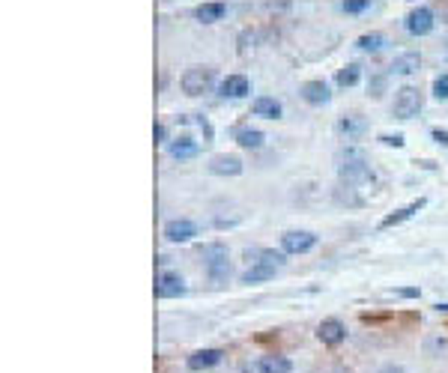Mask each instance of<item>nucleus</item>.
I'll return each mask as SVG.
<instances>
[{"label":"nucleus","instance_id":"nucleus-1","mask_svg":"<svg viewBox=\"0 0 448 373\" xmlns=\"http://www.w3.org/2000/svg\"><path fill=\"white\" fill-rule=\"evenodd\" d=\"M338 177H341V182H347V185H361V182L374 179V170H370L365 155H361L356 146H350V150L338 152Z\"/></svg>","mask_w":448,"mask_h":373},{"label":"nucleus","instance_id":"nucleus-2","mask_svg":"<svg viewBox=\"0 0 448 373\" xmlns=\"http://www.w3.org/2000/svg\"><path fill=\"white\" fill-rule=\"evenodd\" d=\"M201 257H203V266H206V275L215 287L227 284L230 278V263H227V248L221 242H212V245H203L201 248Z\"/></svg>","mask_w":448,"mask_h":373},{"label":"nucleus","instance_id":"nucleus-3","mask_svg":"<svg viewBox=\"0 0 448 373\" xmlns=\"http://www.w3.org/2000/svg\"><path fill=\"white\" fill-rule=\"evenodd\" d=\"M179 84H183L186 96H203V93H210V87L215 84V69H210V66H192V69H186V72H183Z\"/></svg>","mask_w":448,"mask_h":373},{"label":"nucleus","instance_id":"nucleus-4","mask_svg":"<svg viewBox=\"0 0 448 373\" xmlns=\"http://www.w3.org/2000/svg\"><path fill=\"white\" fill-rule=\"evenodd\" d=\"M421 105H425V96H421L418 87H401V90L394 93L392 114L398 120H412V117H418Z\"/></svg>","mask_w":448,"mask_h":373},{"label":"nucleus","instance_id":"nucleus-5","mask_svg":"<svg viewBox=\"0 0 448 373\" xmlns=\"http://www.w3.org/2000/svg\"><path fill=\"white\" fill-rule=\"evenodd\" d=\"M314 245H317V236L311 230H287L281 236L284 254H308Z\"/></svg>","mask_w":448,"mask_h":373},{"label":"nucleus","instance_id":"nucleus-6","mask_svg":"<svg viewBox=\"0 0 448 373\" xmlns=\"http://www.w3.org/2000/svg\"><path fill=\"white\" fill-rule=\"evenodd\" d=\"M434 10L430 6H416L410 15H407V30L412 36H427L430 30H434Z\"/></svg>","mask_w":448,"mask_h":373},{"label":"nucleus","instance_id":"nucleus-7","mask_svg":"<svg viewBox=\"0 0 448 373\" xmlns=\"http://www.w3.org/2000/svg\"><path fill=\"white\" fill-rule=\"evenodd\" d=\"M156 296L159 299H179L186 296V281L174 272H161L156 278Z\"/></svg>","mask_w":448,"mask_h":373},{"label":"nucleus","instance_id":"nucleus-8","mask_svg":"<svg viewBox=\"0 0 448 373\" xmlns=\"http://www.w3.org/2000/svg\"><path fill=\"white\" fill-rule=\"evenodd\" d=\"M427 206V197H418V201H412V203H407V206H401V210H394L392 215H385V218L380 221V230H389V227H398V224H403V221H410L412 215H418L421 210Z\"/></svg>","mask_w":448,"mask_h":373},{"label":"nucleus","instance_id":"nucleus-9","mask_svg":"<svg viewBox=\"0 0 448 373\" xmlns=\"http://www.w3.org/2000/svg\"><path fill=\"white\" fill-rule=\"evenodd\" d=\"M317 337H320L323 346H338V343H344V337H347V326H344L341 319H323V323L317 326Z\"/></svg>","mask_w":448,"mask_h":373},{"label":"nucleus","instance_id":"nucleus-10","mask_svg":"<svg viewBox=\"0 0 448 373\" xmlns=\"http://www.w3.org/2000/svg\"><path fill=\"white\" fill-rule=\"evenodd\" d=\"M197 236V224L188 218H174L165 224V239L168 242H192Z\"/></svg>","mask_w":448,"mask_h":373},{"label":"nucleus","instance_id":"nucleus-11","mask_svg":"<svg viewBox=\"0 0 448 373\" xmlns=\"http://www.w3.org/2000/svg\"><path fill=\"white\" fill-rule=\"evenodd\" d=\"M210 173H215V177H239L243 173V159L239 155H212Z\"/></svg>","mask_w":448,"mask_h":373},{"label":"nucleus","instance_id":"nucleus-12","mask_svg":"<svg viewBox=\"0 0 448 373\" xmlns=\"http://www.w3.org/2000/svg\"><path fill=\"white\" fill-rule=\"evenodd\" d=\"M421 69V54L418 51H407V54H398L392 60V66H389V75H401V78H407V75H416Z\"/></svg>","mask_w":448,"mask_h":373},{"label":"nucleus","instance_id":"nucleus-13","mask_svg":"<svg viewBox=\"0 0 448 373\" xmlns=\"http://www.w3.org/2000/svg\"><path fill=\"white\" fill-rule=\"evenodd\" d=\"M219 90H221L224 99H245L248 93H251V84H248L245 75H227Z\"/></svg>","mask_w":448,"mask_h":373},{"label":"nucleus","instance_id":"nucleus-14","mask_svg":"<svg viewBox=\"0 0 448 373\" xmlns=\"http://www.w3.org/2000/svg\"><path fill=\"white\" fill-rule=\"evenodd\" d=\"M365 132H368V120L365 117L350 114V117H341L338 120V135L347 137V141H359Z\"/></svg>","mask_w":448,"mask_h":373},{"label":"nucleus","instance_id":"nucleus-15","mask_svg":"<svg viewBox=\"0 0 448 373\" xmlns=\"http://www.w3.org/2000/svg\"><path fill=\"white\" fill-rule=\"evenodd\" d=\"M299 93H302V99L308 102V105H326V102L332 99L329 84H326V81H305Z\"/></svg>","mask_w":448,"mask_h":373},{"label":"nucleus","instance_id":"nucleus-16","mask_svg":"<svg viewBox=\"0 0 448 373\" xmlns=\"http://www.w3.org/2000/svg\"><path fill=\"white\" fill-rule=\"evenodd\" d=\"M221 350H197L194 355H188V370H210L221 361Z\"/></svg>","mask_w":448,"mask_h":373},{"label":"nucleus","instance_id":"nucleus-17","mask_svg":"<svg viewBox=\"0 0 448 373\" xmlns=\"http://www.w3.org/2000/svg\"><path fill=\"white\" fill-rule=\"evenodd\" d=\"M168 152L174 155V159L179 161H186V159H194L197 152H201V144L194 141V137H177V141H170L168 146Z\"/></svg>","mask_w":448,"mask_h":373},{"label":"nucleus","instance_id":"nucleus-18","mask_svg":"<svg viewBox=\"0 0 448 373\" xmlns=\"http://www.w3.org/2000/svg\"><path fill=\"white\" fill-rule=\"evenodd\" d=\"M234 137H236L239 146H245V150H260L263 141H266L263 132H257V128H251V126H239L234 132Z\"/></svg>","mask_w":448,"mask_h":373},{"label":"nucleus","instance_id":"nucleus-19","mask_svg":"<svg viewBox=\"0 0 448 373\" xmlns=\"http://www.w3.org/2000/svg\"><path fill=\"white\" fill-rule=\"evenodd\" d=\"M275 272H278V269H275V266H269V263H260V260H257V263H254L251 269H245V272H243V284H260V281H272Z\"/></svg>","mask_w":448,"mask_h":373},{"label":"nucleus","instance_id":"nucleus-20","mask_svg":"<svg viewBox=\"0 0 448 373\" xmlns=\"http://www.w3.org/2000/svg\"><path fill=\"white\" fill-rule=\"evenodd\" d=\"M332 201L338 203V206H350V210H356V206L365 203V201H361V197H359L356 188L347 185V182H341V185L335 188V192H332Z\"/></svg>","mask_w":448,"mask_h":373},{"label":"nucleus","instance_id":"nucleus-21","mask_svg":"<svg viewBox=\"0 0 448 373\" xmlns=\"http://www.w3.org/2000/svg\"><path fill=\"white\" fill-rule=\"evenodd\" d=\"M254 117H266V120H278L281 117V102L278 99H269V96H260V99H254Z\"/></svg>","mask_w":448,"mask_h":373},{"label":"nucleus","instance_id":"nucleus-22","mask_svg":"<svg viewBox=\"0 0 448 373\" xmlns=\"http://www.w3.org/2000/svg\"><path fill=\"white\" fill-rule=\"evenodd\" d=\"M257 370L260 373H290L293 364H290V359H284V355H263V359L257 361Z\"/></svg>","mask_w":448,"mask_h":373},{"label":"nucleus","instance_id":"nucleus-23","mask_svg":"<svg viewBox=\"0 0 448 373\" xmlns=\"http://www.w3.org/2000/svg\"><path fill=\"white\" fill-rule=\"evenodd\" d=\"M224 12H227V6L215 0V3H201V6H197V10H194V19L203 21V24H212V21H221Z\"/></svg>","mask_w":448,"mask_h":373},{"label":"nucleus","instance_id":"nucleus-24","mask_svg":"<svg viewBox=\"0 0 448 373\" xmlns=\"http://www.w3.org/2000/svg\"><path fill=\"white\" fill-rule=\"evenodd\" d=\"M361 78V69L359 63H347L344 69H338V75H335V81H338V87H356Z\"/></svg>","mask_w":448,"mask_h":373},{"label":"nucleus","instance_id":"nucleus-25","mask_svg":"<svg viewBox=\"0 0 448 373\" xmlns=\"http://www.w3.org/2000/svg\"><path fill=\"white\" fill-rule=\"evenodd\" d=\"M385 45V36L383 33H365V36L356 39V48L359 51H380Z\"/></svg>","mask_w":448,"mask_h":373},{"label":"nucleus","instance_id":"nucleus-26","mask_svg":"<svg viewBox=\"0 0 448 373\" xmlns=\"http://www.w3.org/2000/svg\"><path fill=\"white\" fill-rule=\"evenodd\" d=\"M257 260H260V263H269V266H275V269L284 266V254H281V251H272V248L257 251ZM257 260H254V263H257Z\"/></svg>","mask_w":448,"mask_h":373},{"label":"nucleus","instance_id":"nucleus-27","mask_svg":"<svg viewBox=\"0 0 448 373\" xmlns=\"http://www.w3.org/2000/svg\"><path fill=\"white\" fill-rule=\"evenodd\" d=\"M370 6V0H344V12L356 15V12H365Z\"/></svg>","mask_w":448,"mask_h":373},{"label":"nucleus","instance_id":"nucleus-28","mask_svg":"<svg viewBox=\"0 0 448 373\" xmlns=\"http://www.w3.org/2000/svg\"><path fill=\"white\" fill-rule=\"evenodd\" d=\"M434 96L436 99H448V75H439L434 81Z\"/></svg>","mask_w":448,"mask_h":373},{"label":"nucleus","instance_id":"nucleus-29","mask_svg":"<svg viewBox=\"0 0 448 373\" xmlns=\"http://www.w3.org/2000/svg\"><path fill=\"white\" fill-rule=\"evenodd\" d=\"M380 144L394 146V150H398V146H403L407 141H403V135H380Z\"/></svg>","mask_w":448,"mask_h":373},{"label":"nucleus","instance_id":"nucleus-30","mask_svg":"<svg viewBox=\"0 0 448 373\" xmlns=\"http://www.w3.org/2000/svg\"><path fill=\"white\" fill-rule=\"evenodd\" d=\"M383 87H385V78H374V84L368 87V96L380 99V96H383Z\"/></svg>","mask_w":448,"mask_h":373},{"label":"nucleus","instance_id":"nucleus-31","mask_svg":"<svg viewBox=\"0 0 448 373\" xmlns=\"http://www.w3.org/2000/svg\"><path fill=\"white\" fill-rule=\"evenodd\" d=\"M430 137H434L439 146H448V132H445V128H434V132H430Z\"/></svg>","mask_w":448,"mask_h":373},{"label":"nucleus","instance_id":"nucleus-32","mask_svg":"<svg viewBox=\"0 0 448 373\" xmlns=\"http://www.w3.org/2000/svg\"><path fill=\"white\" fill-rule=\"evenodd\" d=\"M377 373H407V370H403V368H398V364H383V368L377 370Z\"/></svg>","mask_w":448,"mask_h":373},{"label":"nucleus","instance_id":"nucleus-33","mask_svg":"<svg viewBox=\"0 0 448 373\" xmlns=\"http://www.w3.org/2000/svg\"><path fill=\"white\" fill-rule=\"evenodd\" d=\"M436 12L443 15V21L448 19V0H436Z\"/></svg>","mask_w":448,"mask_h":373},{"label":"nucleus","instance_id":"nucleus-34","mask_svg":"<svg viewBox=\"0 0 448 373\" xmlns=\"http://www.w3.org/2000/svg\"><path fill=\"white\" fill-rule=\"evenodd\" d=\"M398 296H403V299H416L418 290H416V287H407V290H398Z\"/></svg>","mask_w":448,"mask_h":373},{"label":"nucleus","instance_id":"nucleus-35","mask_svg":"<svg viewBox=\"0 0 448 373\" xmlns=\"http://www.w3.org/2000/svg\"><path fill=\"white\" fill-rule=\"evenodd\" d=\"M165 126H161V123H156V144H161V141H165Z\"/></svg>","mask_w":448,"mask_h":373},{"label":"nucleus","instance_id":"nucleus-36","mask_svg":"<svg viewBox=\"0 0 448 373\" xmlns=\"http://www.w3.org/2000/svg\"><path fill=\"white\" fill-rule=\"evenodd\" d=\"M335 373H350V370H344V368H338V370H335Z\"/></svg>","mask_w":448,"mask_h":373}]
</instances>
